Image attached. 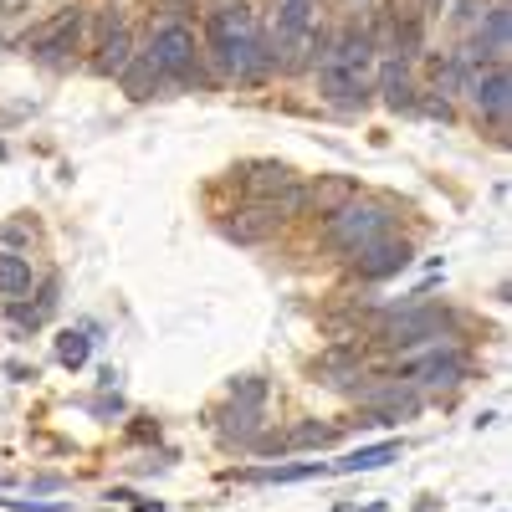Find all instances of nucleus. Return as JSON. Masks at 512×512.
<instances>
[{
	"instance_id": "obj_11",
	"label": "nucleus",
	"mask_w": 512,
	"mask_h": 512,
	"mask_svg": "<svg viewBox=\"0 0 512 512\" xmlns=\"http://www.w3.org/2000/svg\"><path fill=\"white\" fill-rule=\"evenodd\" d=\"M374 93L390 103L395 113H410V108H420V88L410 82V67H405V57H384L379 67H374Z\"/></svg>"
},
{
	"instance_id": "obj_20",
	"label": "nucleus",
	"mask_w": 512,
	"mask_h": 512,
	"mask_svg": "<svg viewBox=\"0 0 512 512\" xmlns=\"http://www.w3.org/2000/svg\"><path fill=\"white\" fill-rule=\"evenodd\" d=\"M93 359V338L82 333V328H67V333H57V364L62 369H82Z\"/></svg>"
},
{
	"instance_id": "obj_16",
	"label": "nucleus",
	"mask_w": 512,
	"mask_h": 512,
	"mask_svg": "<svg viewBox=\"0 0 512 512\" xmlns=\"http://www.w3.org/2000/svg\"><path fill=\"white\" fill-rule=\"evenodd\" d=\"M128 62H134V36H128V26L118 21L113 31H103V47H98V57H93V67L103 72V77H118Z\"/></svg>"
},
{
	"instance_id": "obj_6",
	"label": "nucleus",
	"mask_w": 512,
	"mask_h": 512,
	"mask_svg": "<svg viewBox=\"0 0 512 512\" xmlns=\"http://www.w3.org/2000/svg\"><path fill=\"white\" fill-rule=\"evenodd\" d=\"M282 226H287V221L277 216V205H272V200H251V205L231 210V216L221 221V236L236 241V246H262V241H272Z\"/></svg>"
},
{
	"instance_id": "obj_25",
	"label": "nucleus",
	"mask_w": 512,
	"mask_h": 512,
	"mask_svg": "<svg viewBox=\"0 0 512 512\" xmlns=\"http://www.w3.org/2000/svg\"><path fill=\"white\" fill-rule=\"evenodd\" d=\"M420 108L431 113V118H441V123H451V103L446 98H420Z\"/></svg>"
},
{
	"instance_id": "obj_26",
	"label": "nucleus",
	"mask_w": 512,
	"mask_h": 512,
	"mask_svg": "<svg viewBox=\"0 0 512 512\" xmlns=\"http://www.w3.org/2000/svg\"><path fill=\"white\" fill-rule=\"evenodd\" d=\"M446 11V0H420V21H431V16H441Z\"/></svg>"
},
{
	"instance_id": "obj_22",
	"label": "nucleus",
	"mask_w": 512,
	"mask_h": 512,
	"mask_svg": "<svg viewBox=\"0 0 512 512\" xmlns=\"http://www.w3.org/2000/svg\"><path fill=\"white\" fill-rule=\"evenodd\" d=\"M287 446H297V451H318V446H333V425L303 420L297 431H287Z\"/></svg>"
},
{
	"instance_id": "obj_3",
	"label": "nucleus",
	"mask_w": 512,
	"mask_h": 512,
	"mask_svg": "<svg viewBox=\"0 0 512 512\" xmlns=\"http://www.w3.org/2000/svg\"><path fill=\"white\" fill-rule=\"evenodd\" d=\"M395 205L390 200H364V195H354L344 210H333L328 216V246H338V251H364V246H374V241H384L395 231Z\"/></svg>"
},
{
	"instance_id": "obj_23",
	"label": "nucleus",
	"mask_w": 512,
	"mask_h": 512,
	"mask_svg": "<svg viewBox=\"0 0 512 512\" xmlns=\"http://www.w3.org/2000/svg\"><path fill=\"white\" fill-rule=\"evenodd\" d=\"M231 405H267V379L262 374H246V379H231Z\"/></svg>"
},
{
	"instance_id": "obj_9",
	"label": "nucleus",
	"mask_w": 512,
	"mask_h": 512,
	"mask_svg": "<svg viewBox=\"0 0 512 512\" xmlns=\"http://www.w3.org/2000/svg\"><path fill=\"white\" fill-rule=\"evenodd\" d=\"M410 262H415L410 241H395V236H384V241H374V246L354 251V272H359L364 282H384V277H400V272H405Z\"/></svg>"
},
{
	"instance_id": "obj_29",
	"label": "nucleus",
	"mask_w": 512,
	"mask_h": 512,
	"mask_svg": "<svg viewBox=\"0 0 512 512\" xmlns=\"http://www.w3.org/2000/svg\"><path fill=\"white\" fill-rule=\"evenodd\" d=\"M333 512H359V507H354V502H338V507H333Z\"/></svg>"
},
{
	"instance_id": "obj_5",
	"label": "nucleus",
	"mask_w": 512,
	"mask_h": 512,
	"mask_svg": "<svg viewBox=\"0 0 512 512\" xmlns=\"http://www.w3.org/2000/svg\"><path fill=\"white\" fill-rule=\"evenodd\" d=\"M451 323V313L441 308H425V303H405L400 313H390L379 323V338L390 349H420V344H431V338H441Z\"/></svg>"
},
{
	"instance_id": "obj_13",
	"label": "nucleus",
	"mask_w": 512,
	"mask_h": 512,
	"mask_svg": "<svg viewBox=\"0 0 512 512\" xmlns=\"http://www.w3.org/2000/svg\"><path fill=\"white\" fill-rule=\"evenodd\" d=\"M354 195H359V180H354V175H323L318 185H308V210H318V216H333V210H344Z\"/></svg>"
},
{
	"instance_id": "obj_8",
	"label": "nucleus",
	"mask_w": 512,
	"mask_h": 512,
	"mask_svg": "<svg viewBox=\"0 0 512 512\" xmlns=\"http://www.w3.org/2000/svg\"><path fill=\"white\" fill-rule=\"evenodd\" d=\"M77 31H82V11H77V6H67V11H57L52 21H41V26L26 36V52H31V57L57 62L62 52H72V47H77Z\"/></svg>"
},
{
	"instance_id": "obj_17",
	"label": "nucleus",
	"mask_w": 512,
	"mask_h": 512,
	"mask_svg": "<svg viewBox=\"0 0 512 512\" xmlns=\"http://www.w3.org/2000/svg\"><path fill=\"white\" fill-rule=\"evenodd\" d=\"M118 82H123V93H128V98H154V88H159L164 77H159V67H154L149 52H134V62L118 72Z\"/></svg>"
},
{
	"instance_id": "obj_2",
	"label": "nucleus",
	"mask_w": 512,
	"mask_h": 512,
	"mask_svg": "<svg viewBox=\"0 0 512 512\" xmlns=\"http://www.w3.org/2000/svg\"><path fill=\"white\" fill-rule=\"evenodd\" d=\"M205 47L226 77H262V26H256L251 6H221L205 21Z\"/></svg>"
},
{
	"instance_id": "obj_19",
	"label": "nucleus",
	"mask_w": 512,
	"mask_h": 512,
	"mask_svg": "<svg viewBox=\"0 0 512 512\" xmlns=\"http://www.w3.org/2000/svg\"><path fill=\"white\" fill-rule=\"evenodd\" d=\"M31 292V262L21 251H0V297H26Z\"/></svg>"
},
{
	"instance_id": "obj_12",
	"label": "nucleus",
	"mask_w": 512,
	"mask_h": 512,
	"mask_svg": "<svg viewBox=\"0 0 512 512\" xmlns=\"http://www.w3.org/2000/svg\"><path fill=\"white\" fill-rule=\"evenodd\" d=\"M292 185H297V175H292L282 159H256V164H246V175H241V190L251 200H277Z\"/></svg>"
},
{
	"instance_id": "obj_1",
	"label": "nucleus",
	"mask_w": 512,
	"mask_h": 512,
	"mask_svg": "<svg viewBox=\"0 0 512 512\" xmlns=\"http://www.w3.org/2000/svg\"><path fill=\"white\" fill-rule=\"evenodd\" d=\"M374 67H379L374 31L369 26H344L318 57V88H323L328 103L354 108L374 93Z\"/></svg>"
},
{
	"instance_id": "obj_15",
	"label": "nucleus",
	"mask_w": 512,
	"mask_h": 512,
	"mask_svg": "<svg viewBox=\"0 0 512 512\" xmlns=\"http://www.w3.org/2000/svg\"><path fill=\"white\" fill-rule=\"evenodd\" d=\"M216 431H221L226 446H251L256 436H262V410H256V405H226Z\"/></svg>"
},
{
	"instance_id": "obj_21",
	"label": "nucleus",
	"mask_w": 512,
	"mask_h": 512,
	"mask_svg": "<svg viewBox=\"0 0 512 512\" xmlns=\"http://www.w3.org/2000/svg\"><path fill=\"white\" fill-rule=\"evenodd\" d=\"M507 31H512V11H507V0H502V6H492V11H487V21H482L477 41H482V47H492V52H502V57H507Z\"/></svg>"
},
{
	"instance_id": "obj_24",
	"label": "nucleus",
	"mask_w": 512,
	"mask_h": 512,
	"mask_svg": "<svg viewBox=\"0 0 512 512\" xmlns=\"http://www.w3.org/2000/svg\"><path fill=\"white\" fill-rule=\"evenodd\" d=\"M0 507H11V512H62L67 502H16V497H0Z\"/></svg>"
},
{
	"instance_id": "obj_18",
	"label": "nucleus",
	"mask_w": 512,
	"mask_h": 512,
	"mask_svg": "<svg viewBox=\"0 0 512 512\" xmlns=\"http://www.w3.org/2000/svg\"><path fill=\"white\" fill-rule=\"evenodd\" d=\"M246 482H308V477H328L323 461H292V466H251L241 472Z\"/></svg>"
},
{
	"instance_id": "obj_28",
	"label": "nucleus",
	"mask_w": 512,
	"mask_h": 512,
	"mask_svg": "<svg viewBox=\"0 0 512 512\" xmlns=\"http://www.w3.org/2000/svg\"><path fill=\"white\" fill-rule=\"evenodd\" d=\"M134 512H164V502H134Z\"/></svg>"
},
{
	"instance_id": "obj_27",
	"label": "nucleus",
	"mask_w": 512,
	"mask_h": 512,
	"mask_svg": "<svg viewBox=\"0 0 512 512\" xmlns=\"http://www.w3.org/2000/svg\"><path fill=\"white\" fill-rule=\"evenodd\" d=\"M456 21H466V26H472V21H477V0H461V11H456Z\"/></svg>"
},
{
	"instance_id": "obj_7",
	"label": "nucleus",
	"mask_w": 512,
	"mask_h": 512,
	"mask_svg": "<svg viewBox=\"0 0 512 512\" xmlns=\"http://www.w3.org/2000/svg\"><path fill=\"white\" fill-rule=\"evenodd\" d=\"M466 93H472V108L492 123V128H507V108H512V77H507V62L466 77Z\"/></svg>"
},
{
	"instance_id": "obj_14",
	"label": "nucleus",
	"mask_w": 512,
	"mask_h": 512,
	"mask_svg": "<svg viewBox=\"0 0 512 512\" xmlns=\"http://www.w3.org/2000/svg\"><path fill=\"white\" fill-rule=\"evenodd\" d=\"M400 456V441H379V446H359V451H349V456H338L328 472L333 477H354V472H379V466H390Z\"/></svg>"
},
{
	"instance_id": "obj_4",
	"label": "nucleus",
	"mask_w": 512,
	"mask_h": 512,
	"mask_svg": "<svg viewBox=\"0 0 512 512\" xmlns=\"http://www.w3.org/2000/svg\"><path fill=\"white\" fill-rule=\"evenodd\" d=\"M144 52L154 57L159 77H169V82H190V77L200 72V47H195V31H190L185 21L159 26V31L149 36V47H144Z\"/></svg>"
},
{
	"instance_id": "obj_10",
	"label": "nucleus",
	"mask_w": 512,
	"mask_h": 512,
	"mask_svg": "<svg viewBox=\"0 0 512 512\" xmlns=\"http://www.w3.org/2000/svg\"><path fill=\"white\" fill-rule=\"evenodd\" d=\"M400 374H405V384H456L466 374V354L446 344V349H431L420 359H405Z\"/></svg>"
}]
</instances>
